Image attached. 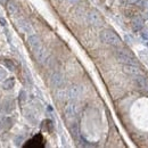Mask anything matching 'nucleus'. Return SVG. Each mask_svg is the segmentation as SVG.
I'll use <instances>...</instances> for the list:
<instances>
[{"label":"nucleus","instance_id":"obj_1","mask_svg":"<svg viewBox=\"0 0 148 148\" xmlns=\"http://www.w3.org/2000/svg\"><path fill=\"white\" fill-rule=\"evenodd\" d=\"M99 39L103 43L113 46V47H120L122 45V40L113 30L105 29L99 33Z\"/></svg>","mask_w":148,"mask_h":148},{"label":"nucleus","instance_id":"obj_2","mask_svg":"<svg viewBox=\"0 0 148 148\" xmlns=\"http://www.w3.org/2000/svg\"><path fill=\"white\" fill-rule=\"evenodd\" d=\"M116 58L120 63L124 64V65H137V59L133 57V56L130 54L128 50H123V49H120L116 51Z\"/></svg>","mask_w":148,"mask_h":148},{"label":"nucleus","instance_id":"obj_3","mask_svg":"<svg viewBox=\"0 0 148 148\" xmlns=\"http://www.w3.org/2000/svg\"><path fill=\"white\" fill-rule=\"evenodd\" d=\"M27 43H29V46H30V48L32 49V51H33V54L36 55L37 53H39L43 47H42V42H41V40H40V38L36 36V34H31L29 39H27Z\"/></svg>","mask_w":148,"mask_h":148},{"label":"nucleus","instance_id":"obj_4","mask_svg":"<svg viewBox=\"0 0 148 148\" xmlns=\"http://www.w3.org/2000/svg\"><path fill=\"white\" fill-rule=\"evenodd\" d=\"M45 146V139L42 137V134H37L34 136L32 139H30L29 141H26L24 144V147L25 148H40Z\"/></svg>","mask_w":148,"mask_h":148},{"label":"nucleus","instance_id":"obj_5","mask_svg":"<svg viewBox=\"0 0 148 148\" xmlns=\"http://www.w3.org/2000/svg\"><path fill=\"white\" fill-rule=\"evenodd\" d=\"M88 22L93 26H101L104 24V21L101 18L100 14L96 10H91L88 14Z\"/></svg>","mask_w":148,"mask_h":148},{"label":"nucleus","instance_id":"obj_6","mask_svg":"<svg viewBox=\"0 0 148 148\" xmlns=\"http://www.w3.org/2000/svg\"><path fill=\"white\" fill-rule=\"evenodd\" d=\"M136 83L140 88V90L148 92V79L144 75H136Z\"/></svg>","mask_w":148,"mask_h":148},{"label":"nucleus","instance_id":"obj_7","mask_svg":"<svg viewBox=\"0 0 148 148\" xmlns=\"http://www.w3.org/2000/svg\"><path fill=\"white\" fill-rule=\"evenodd\" d=\"M17 25H18V27L23 31V32L29 33V34H32V33H33V29H32L31 24H30L25 18L17 19Z\"/></svg>","mask_w":148,"mask_h":148},{"label":"nucleus","instance_id":"obj_8","mask_svg":"<svg viewBox=\"0 0 148 148\" xmlns=\"http://www.w3.org/2000/svg\"><path fill=\"white\" fill-rule=\"evenodd\" d=\"M50 82L51 84L55 87V88H60L63 84H64V77L63 75L58 72H56L51 75V79H50Z\"/></svg>","mask_w":148,"mask_h":148},{"label":"nucleus","instance_id":"obj_9","mask_svg":"<svg viewBox=\"0 0 148 148\" xmlns=\"http://www.w3.org/2000/svg\"><path fill=\"white\" fill-rule=\"evenodd\" d=\"M6 6H7V10H8V13H9L12 16H16V15L19 13L18 6H17V3H16L14 0H9V1L6 3Z\"/></svg>","mask_w":148,"mask_h":148},{"label":"nucleus","instance_id":"obj_10","mask_svg":"<svg viewBox=\"0 0 148 148\" xmlns=\"http://www.w3.org/2000/svg\"><path fill=\"white\" fill-rule=\"evenodd\" d=\"M65 115H66V117H69V119L75 117V115H76V106H75V104L70 103V104L66 106V108H65Z\"/></svg>","mask_w":148,"mask_h":148},{"label":"nucleus","instance_id":"obj_11","mask_svg":"<svg viewBox=\"0 0 148 148\" xmlns=\"http://www.w3.org/2000/svg\"><path fill=\"white\" fill-rule=\"evenodd\" d=\"M124 72L130 75H138L139 69L137 65H124Z\"/></svg>","mask_w":148,"mask_h":148},{"label":"nucleus","instance_id":"obj_12","mask_svg":"<svg viewBox=\"0 0 148 148\" xmlns=\"http://www.w3.org/2000/svg\"><path fill=\"white\" fill-rule=\"evenodd\" d=\"M144 26V22L140 17H136V18L132 21V29L134 31H140Z\"/></svg>","mask_w":148,"mask_h":148},{"label":"nucleus","instance_id":"obj_13","mask_svg":"<svg viewBox=\"0 0 148 148\" xmlns=\"http://www.w3.org/2000/svg\"><path fill=\"white\" fill-rule=\"evenodd\" d=\"M15 86V80L13 77H9V79H6L3 81V84H2V88L5 90H10L13 89V87Z\"/></svg>","mask_w":148,"mask_h":148},{"label":"nucleus","instance_id":"obj_14","mask_svg":"<svg viewBox=\"0 0 148 148\" xmlns=\"http://www.w3.org/2000/svg\"><path fill=\"white\" fill-rule=\"evenodd\" d=\"M71 133H72V136H73L74 139H76L77 138V136H79V127H77V123H73L72 125H71Z\"/></svg>","mask_w":148,"mask_h":148},{"label":"nucleus","instance_id":"obj_15","mask_svg":"<svg viewBox=\"0 0 148 148\" xmlns=\"http://www.w3.org/2000/svg\"><path fill=\"white\" fill-rule=\"evenodd\" d=\"M70 97L71 98H76V97H79V95H80V89L77 88V87H72L71 89H70Z\"/></svg>","mask_w":148,"mask_h":148},{"label":"nucleus","instance_id":"obj_16","mask_svg":"<svg viewBox=\"0 0 148 148\" xmlns=\"http://www.w3.org/2000/svg\"><path fill=\"white\" fill-rule=\"evenodd\" d=\"M5 66H6L9 71H15V70H16V65L14 64L13 60H9V59H6V60H5Z\"/></svg>","mask_w":148,"mask_h":148},{"label":"nucleus","instance_id":"obj_17","mask_svg":"<svg viewBox=\"0 0 148 148\" xmlns=\"http://www.w3.org/2000/svg\"><path fill=\"white\" fill-rule=\"evenodd\" d=\"M26 96H27V95H26V91H25V90H22V91L19 92V100H21L22 104H24V103L26 101V99H27Z\"/></svg>","mask_w":148,"mask_h":148},{"label":"nucleus","instance_id":"obj_18","mask_svg":"<svg viewBox=\"0 0 148 148\" xmlns=\"http://www.w3.org/2000/svg\"><path fill=\"white\" fill-rule=\"evenodd\" d=\"M7 76V72H6V70L3 69V67H1L0 66V82L1 81H3V79Z\"/></svg>","mask_w":148,"mask_h":148},{"label":"nucleus","instance_id":"obj_19","mask_svg":"<svg viewBox=\"0 0 148 148\" xmlns=\"http://www.w3.org/2000/svg\"><path fill=\"white\" fill-rule=\"evenodd\" d=\"M69 3H71V5H75L76 2H79V0H66Z\"/></svg>","mask_w":148,"mask_h":148},{"label":"nucleus","instance_id":"obj_20","mask_svg":"<svg viewBox=\"0 0 148 148\" xmlns=\"http://www.w3.org/2000/svg\"><path fill=\"white\" fill-rule=\"evenodd\" d=\"M8 1H9V0H0V3H1V5H6Z\"/></svg>","mask_w":148,"mask_h":148}]
</instances>
